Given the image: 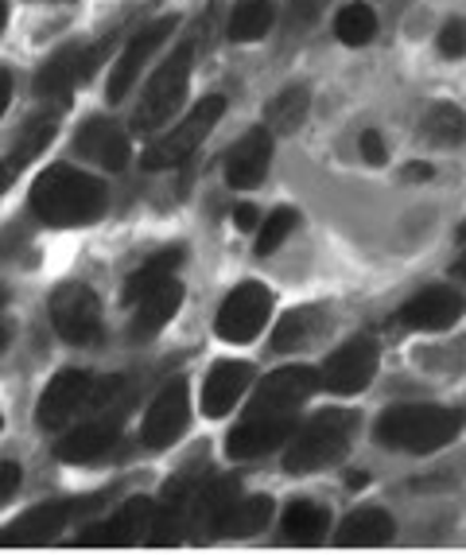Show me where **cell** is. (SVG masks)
<instances>
[{
  "label": "cell",
  "mask_w": 466,
  "mask_h": 556,
  "mask_svg": "<svg viewBox=\"0 0 466 556\" xmlns=\"http://www.w3.org/2000/svg\"><path fill=\"white\" fill-rule=\"evenodd\" d=\"M109 206V191L98 176L78 172L70 164L47 167L31 187V214L43 226L70 230V226H93Z\"/></svg>",
  "instance_id": "1"
},
{
  "label": "cell",
  "mask_w": 466,
  "mask_h": 556,
  "mask_svg": "<svg viewBox=\"0 0 466 556\" xmlns=\"http://www.w3.org/2000/svg\"><path fill=\"white\" fill-rule=\"evenodd\" d=\"M466 428V413L463 408H448V405H397L389 408L373 437L381 447H397V452H412V455H428L439 447L455 444Z\"/></svg>",
  "instance_id": "2"
},
{
  "label": "cell",
  "mask_w": 466,
  "mask_h": 556,
  "mask_svg": "<svg viewBox=\"0 0 466 556\" xmlns=\"http://www.w3.org/2000/svg\"><path fill=\"white\" fill-rule=\"evenodd\" d=\"M358 437V413L350 408H323L308 425L292 437V447L284 455V471L288 475H315L323 467L338 464Z\"/></svg>",
  "instance_id": "3"
},
{
  "label": "cell",
  "mask_w": 466,
  "mask_h": 556,
  "mask_svg": "<svg viewBox=\"0 0 466 556\" xmlns=\"http://www.w3.org/2000/svg\"><path fill=\"white\" fill-rule=\"evenodd\" d=\"M222 113H225V98H218V93L203 98L179 125H171V132L152 140L148 152H144V167H148V172H164V167H176V164H183V160H191L198 152V144L215 132Z\"/></svg>",
  "instance_id": "4"
},
{
  "label": "cell",
  "mask_w": 466,
  "mask_h": 556,
  "mask_svg": "<svg viewBox=\"0 0 466 556\" xmlns=\"http://www.w3.org/2000/svg\"><path fill=\"white\" fill-rule=\"evenodd\" d=\"M191 59H195V51L183 43L176 55L148 78V86L140 93L137 117H132L137 121V132H156L159 125H168V121L176 117V110L186 98V86H191Z\"/></svg>",
  "instance_id": "5"
},
{
  "label": "cell",
  "mask_w": 466,
  "mask_h": 556,
  "mask_svg": "<svg viewBox=\"0 0 466 556\" xmlns=\"http://www.w3.org/2000/svg\"><path fill=\"white\" fill-rule=\"evenodd\" d=\"M105 393V386L86 370H59L47 381L43 397L36 405V425L43 432H59V428L75 425L78 413L98 405V397Z\"/></svg>",
  "instance_id": "6"
},
{
  "label": "cell",
  "mask_w": 466,
  "mask_h": 556,
  "mask_svg": "<svg viewBox=\"0 0 466 556\" xmlns=\"http://www.w3.org/2000/svg\"><path fill=\"white\" fill-rule=\"evenodd\" d=\"M51 324L59 339L70 346H98L105 334L102 300L93 296L86 285H63L51 300Z\"/></svg>",
  "instance_id": "7"
},
{
  "label": "cell",
  "mask_w": 466,
  "mask_h": 556,
  "mask_svg": "<svg viewBox=\"0 0 466 556\" xmlns=\"http://www.w3.org/2000/svg\"><path fill=\"white\" fill-rule=\"evenodd\" d=\"M269 316H272V292L264 285H257V280H245V285H237L222 300L215 331L225 343H253L264 331Z\"/></svg>",
  "instance_id": "8"
},
{
  "label": "cell",
  "mask_w": 466,
  "mask_h": 556,
  "mask_svg": "<svg viewBox=\"0 0 466 556\" xmlns=\"http://www.w3.org/2000/svg\"><path fill=\"white\" fill-rule=\"evenodd\" d=\"M377 366H381L377 343L373 339H350L326 358V366L319 370V386H326L338 397H354V393L370 390Z\"/></svg>",
  "instance_id": "9"
},
{
  "label": "cell",
  "mask_w": 466,
  "mask_h": 556,
  "mask_svg": "<svg viewBox=\"0 0 466 556\" xmlns=\"http://www.w3.org/2000/svg\"><path fill=\"white\" fill-rule=\"evenodd\" d=\"M319 390V370L311 366H280L264 378L249 405V417H296V408Z\"/></svg>",
  "instance_id": "10"
},
{
  "label": "cell",
  "mask_w": 466,
  "mask_h": 556,
  "mask_svg": "<svg viewBox=\"0 0 466 556\" xmlns=\"http://www.w3.org/2000/svg\"><path fill=\"white\" fill-rule=\"evenodd\" d=\"M105 494H90V498H55V502H43V506H36V510H28L24 518H16L9 526V533L0 538V545H36V541H47L55 538L59 529H66L75 518H82V514L98 510L102 506Z\"/></svg>",
  "instance_id": "11"
},
{
  "label": "cell",
  "mask_w": 466,
  "mask_h": 556,
  "mask_svg": "<svg viewBox=\"0 0 466 556\" xmlns=\"http://www.w3.org/2000/svg\"><path fill=\"white\" fill-rule=\"evenodd\" d=\"M171 31H176V16H159V20H152V24H144V28L125 43V51L117 55V63H113V71H109V102H125V93L137 86L140 71L148 66V59L164 47V39H168Z\"/></svg>",
  "instance_id": "12"
},
{
  "label": "cell",
  "mask_w": 466,
  "mask_h": 556,
  "mask_svg": "<svg viewBox=\"0 0 466 556\" xmlns=\"http://www.w3.org/2000/svg\"><path fill=\"white\" fill-rule=\"evenodd\" d=\"M186 428H191V397H186L183 381H171V386L159 390V397L144 413V432L140 437H144V447L164 452V447L183 440Z\"/></svg>",
  "instance_id": "13"
},
{
  "label": "cell",
  "mask_w": 466,
  "mask_h": 556,
  "mask_svg": "<svg viewBox=\"0 0 466 556\" xmlns=\"http://www.w3.org/2000/svg\"><path fill=\"white\" fill-rule=\"evenodd\" d=\"M466 316V296L451 285H431L401 307V324L409 331H448Z\"/></svg>",
  "instance_id": "14"
},
{
  "label": "cell",
  "mask_w": 466,
  "mask_h": 556,
  "mask_svg": "<svg viewBox=\"0 0 466 556\" xmlns=\"http://www.w3.org/2000/svg\"><path fill=\"white\" fill-rule=\"evenodd\" d=\"M129 307H132L129 339H152V334H159L179 316V307H183V285H179L176 277L159 280L148 292H140Z\"/></svg>",
  "instance_id": "15"
},
{
  "label": "cell",
  "mask_w": 466,
  "mask_h": 556,
  "mask_svg": "<svg viewBox=\"0 0 466 556\" xmlns=\"http://www.w3.org/2000/svg\"><path fill=\"white\" fill-rule=\"evenodd\" d=\"M82 63H86V47L82 43L59 47L55 55L39 66L36 93L43 98V102L55 105V110H66V105H70V93L78 90V83H86Z\"/></svg>",
  "instance_id": "16"
},
{
  "label": "cell",
  "mask_w": 466,
  "mask_h": 556,
  "mask_svg": "<svg viewBox=\"0 0 466 556\" xmlns=\"http://www.w3.org/2000/svg\"><path fill=\"white\" fill-rule=\"evenodd\" d=\"M292 432H296V417H245L225 437V455L230 459H257V455L276 452Z\"/></svg>",
  "instance_id": "17"
},
{
  "label": "cell",
  "mask_w": 466,
  "mask_h": 556,
  "mask_svg": "<svg viewBox=\"0 0 466 556\" xmlns=\"http://www.w3.org/2000/svg\"><path fill=\"white\" fill-rule=\"evenodd\" d=\"M253 386V366L249 362H233V358H222L210 366L203 381V413L210 420L225 417L233 413V405L245 397V390Z\"/></svg>",
  "instance_id": "18"
},
{
  "label": "cell",
  "mask_w": 466,
  "mask_h": 556,
  "mask_svg": "<svg viewBox=\"0 0 466 556\" xmlns=\"http://www.w3.org/2000/svg\"><path fill=\"white\" fill-rule=\"evenodd\" d=\"M75 149H78V156H86L90 164L105 167V172H121V167H129V156H132L129 137H125V132L105 117L86 121L75 137Z\"/></svg>",
  "instance_id": "19"
},
{
  "label": "cell",
  "mask_w": 466,
  "mask_h": 556,
  "mask_svg": "<svg viewBox=\"0 0 466 556\" xmlns=\"http://www.w3.org/2000/svg\"><path fill=\"white\" fill-rule=\"evenodd\" d=\"M269 164H272V132L261 125V129L245 132L230 149V156H225V179L237 191H249V187H257L269 176Z\"/></svg>",
  "instance_id": "20"
},
{
  "label": "cell",
  "mask_w": 466,
  "mask_h": 556,
  "mask_svg": "<svg viewBox=\"0 0 466 556\" xmlns=\"http://www.w3.org/2000/svg\"><path fill=\"white\" fill-rule=\"evenodd\" d=\"M113 444H117V425L113 420H93V425L70 428L55 444V455L63 464H93V459L109 455Z\"/></svg>",
  "instance_id": "21"
},
{
  "label": "cell",
  "mask_w": 466,
  "mask_h": 556,
  "mask_svg": "<svg viewBox=\"0 0 466 556\" xmlns=\"http://www.w3.org/2000/svg\"><path fill=\"white\" fill-rule=\"evenodd\" d=\"M148 521H152V502L132 498L109 521L93 526L82 538V545H132L140 538V529H148Z\"/></svg>",
  "instance_id": "22"
},
{
  "label": "cell",
  "mask_w": 466,
  "mask_h": 556,
  "mask_svg": "<svg viewBox=\"0 0 466 556\" xmlns=\"http://www.w3.org/2000/svg\"><path fill=\"white\" fill-rule=\"evenodd\" d=\"M392 538V518L385 510H354L346 514L342 526H338V545L346 548H373V545H385Z\"/></svg>",
  "instance_id": "23"
},
{
  "label": "cell",
  "mask_w": 466,
  "mask_h": 556,
  "mask_svg": "<svg viewBox=\"0 0 466 556\" xmlns=\"http://www.w3.org/2000/svg\"><path fill=\"white\" fill-rule=\"evenodd\" d=\"M272 518V498L264 494H253V498H237L230 510L218 518L215 533L222 538H253V533H261Z\"/></svg>",
  "instance_id": "24"
},
{
  "label": "cell",
  "mask_w": 466,
  "mask_h": 556,
  "mask_svg": "<svg viewBox=\"0 0 466 556\" xmlns=\"http://www.w3.org/2000/svg\"><path fill=\"white\" fill-rule=\"evenodd\" d=\"M272 24H276V0H242L233 9L225 31H230L233 43H257V39L269 36Z\"/></svg>",
  "instance_id": "25"
},
{
  "label": "cell",
  "mask_w": 466,
  "mask_h": 556,
  "mask_svg": "<svg viewBox=\"0 0 466 556\" xmlns=\"http://www.w3.org/2000/svg\"><path fill=\"white\" fill-rule=\"evenodd\" d=\"M323 331H326L323 312H319V307H299V312H292V316L276 327V334H272V346H276L280 354L303 351V346L315 343Z\"/></svg>",
  "instance_id": "26"
},
{
  "label": "cell",
  "mask_w": 466,
  "mask_h": 556,
  "mask_svg": "<svg viewBox=\"0 0 466 556\" xmlns=\"http://www.w3.org/2000/svg\"><path fill=\"white\" fill-rule=\"evenodd\" d=\"M326 521L331 518H326V510L319 506V502L296 498L288 510H284V521H280V526H284V538L296 541V545H315V541L326 533Z\"/></svg>",
  "instance_id": "27"
},
{
  "label": "cell",
  "mask_w": 466,
  "mask_h": 556,
  "mask_svg": "<svg viewBox=\"0 0 466 556\" xmlns=\"http://www.w3.org/2000/svg\"><path fill=\"white\" fill-rule=\"evenodd\" d=\"M419 132L436 144V149H451V144H463L466 140V113L451 102H439L424 113L419 121Z\"/></svg>",
  "instance_id": "28"
},
{
  "label": "cell",
  "mask_w": 466,
  "mask_h": 556,
  "mask_svg": "<svg viewBox=\"0 0 466 556\" xmlns=\"http://www.w3.org/2000/svg\"><path fill=\"white\" fill-rule=\"evenodd\" d=\"M335 36L346 47L373 43V36H377V12L370 4H362V0H350V4H342L335 12Z\"/></svg>",
  "instance_id": "29"
},
{
  "label": "cell",
  "mask_w": 466,
  "mask_h": 556,
  "mask_svg": "<svg viewBox=\"0 0 466 556\" xmlns=\"http://www.w3.org/2000/svg\"><path fill=\"white\" fill-rule=\"evenodd\" d=\"M55 132H59V110H51V113H39V117H31L28 125H24V132H20V140L12 144V156H9V164L16 167H24L28 160H36L39 152L55 140Z\"/></svg>",
  "instance_id": "30"
},
{
  "label": "cell",
  "mask_w": 466,
  "mask_h": 556,
  "mask_svg": "<svg viewBox=\"0 0 466 556\" xmlns=\"http://www.w3.org/2000/svg\"><path fill=\"white\" fill-rule=\"evenodd\" d=\"M179 261H183V250H159L156 257L144 261V265H140V269L132 273L129 280H125V304H132L140 292H148V288L159 285V280L176 277Z\"/></svg>",
  "instance_id": "31"
},
{
  "label": "cell",
  "mask_w": 466,
  "mask_h": 556,
  "mask_svg": "<svg viewBox=\"0 0 466 556\" xmlns=\"http://www.w3.org/2000/svg\"><path fill=\"white\" fill-rule=\"evenodd\" d=\"M303 117H308V90L292 86V90H280L276 98H272L269 125L276 132H296L299 125H303Z\"/></svg>",
  "instance_id": "32"
},
{
  "label": "cell",
  "mask_w": 466,
  "mask_h": 556,
  "mask_svg": "<svg viewBox=\"0 0 466 556\" xmlns=\"http://www.w3.org/2000/svg\"><path fill=\"white\" fill-rule=\"evenodd\" d=\"M237 491H242V486H237V479H218L210 491L195 494V502H191V506H195L198 518H206V526L215 529L218 518H222L233 502H237Z\"/></svg>",
  "instance_id": "33"
},
{
  "label": "cell",
  "mask_w": 466,
  "mask_h": 556,
  "mask_svg": "<svg viewBox=\"0 0 466 556\" xmlns=\"http://www.w3.org/2000/svg\"><path fill=\"white\" fill-rule=\"evenodd\" d=\"M296 218L299 214L292 211V206H276V211L264 218V226H261V233H257V253L261 257H269V253H276L284 241H288V233L296 230Z\"/></svg>",
  "instance_id": "34"
},
{
  "label": "cell",
  "mask_w": 466,
  "mask_h": 556,
  "mask_svg": "<svg viewBox=\"0 0 466 556\" xmlns=\"http://www.w3.org/2000/svg\"><path fill=\"white\" fill-rule=\"evenodd\" d=\"M439 51L448 59L466 55V20H448V24L439 28Z\"/></svg>",
  "instance_id": "35"
},
{
  "label": "cell",
  "mask_w": 466,
  "mask_h": 556,
  "mask_svg": "<svg viewBox=\"0 0 466 556\" xmlns=\"http://www.w3.org/2000/svg\"><path fill=\"white\" fill-rule=\"evenodd\" d=\"M20 482H24V471H20L16 459H0V506L16 498Z\"/></svg>",
  "instance_id": "36"
},
{
  "label": "cell",
  "mask_w": 466,
  "mask_h": 556,
  "mask_svg": "<svg viewBox=\"0 0 466 556\" xmlns=\"http://www.w3.org/2000/svg\"><path fill=\"white\" fill-rule=\"evenodd\" d=\"M362 156L370 160L373 167H377V164H385V156H389V152H385V140H381V132H377V129H365V132H362Z\"/></svg>",
  "instance_id": "37"
},
{
  "label": "cell",
  "mask_w": 466,
  "mask_h": 556,
  "mask_svg": "<svg viewBox=\"0 0 466 556\" xmlns=\"http://www.w3.org/2000/svg\"><path fill=\"white\" fill-rule=\"evenodd\" d=\"M233 223H237V230H253V226L261 223V211L249 206V203H242L237 211H233Z\"/></svg>",
  "instance_id": "38"
},
{
  "label": "cell",
  "mask_w": 466,
  "mask_h": 556,
  "mask_svg": "<svg viewBox=\"0 0 466 556\" xmlns=\"http://www.w3.org/2000/svg\"><path fill=\"white\" fill-rule=\"evenodd\" d=\"M9 102H12V71H4V66H0V117H4Z\"/></svg>",
  "instance_id": "39"
},
{
  "label": "cell",
  "mask_w": 466,
  "mask_h": 556,
  "mask_svg": "<svg viewBox=\"0 0 466 556\" xmlns=\"http://www.w3.org/2000/svg\"><path fill=\"white\" fill-rule=\"evenodd\" d=\"M431 176H436V167H431V164H419V160H416V164L404 167V179H431Z\"/></svg>",
  "instance_id": "40"
},
{
  "label": "cell",
  "mask_w": 466,
  "mask_h": 556,
  "mask_svg": "<svg viewBox=\"0 0 466 556\" xmlns=\"http://www.w3.org/2000/svg\"><path fill=\"white\" fill-rule=\"evenodd\" d=\"M12 179H16V167L4 160V164H0V195H4V191L12 187Z\"/></svg>",
  "instance_id": "41"
},
{
  "label": "cell",
  "mask_w": 466,
  "mask_h": 556,
  "mask_svg": "<svg viewBox=\"0 0 466 556\" xmlns=\"http://www.w3.org/2000/svg\"><path fill=\"white\" fill-rule=\"evenodd\" d=\"M458 238H463V245H466V223H463V230H458ZM455 280H466V253L455 261Z\"/></svg>",
  "instance_id": "42"
},
{
  "label": "cell",
  "mask_w": 466,
  "mask_h": 556,
  "mask_svg": "<svg viewBox=\"0 0 466 556\" xmlns=\"http://www.w3.org/2000/svg\"><path fill=\"white\" fill-rule=\"evenodd\" d=\"M4 24H9V9H4V0H0V31H4Z\"/></svg>",
  "instance_id": "43"
},
{
  "label": "cell",
  "mask_w": 466,
  "mask_h": 556,
  "mask_svg": "<svg viewBox=\"0 0 466 556\" xmlns=\"http://www.w3.org/2000/svg\"><path fill=\"white\" fill-rule=\"evenodd\" d=\"M4 343H9V334H4V327H0V351H4Z\"/></svg>",
  "instance_id": "44"
},
{
  "label": "cell",
  "mask_w": 466,
  "mask_h": 556,
  "mask_svg": "<svg viewBox=\"0 0 466 556\" xmlns=\"http://www.w3.org/2000/svg\"><path fill=\"white\" fill-rule=\"evenodd\" d=\"M0 312H4V296H0Z\"/></svg>",
  "instance_id": "45"
}]
</instances>
